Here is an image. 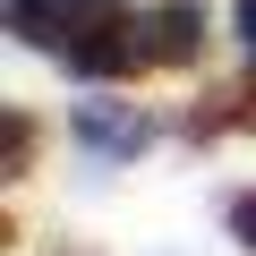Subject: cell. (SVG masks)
<instances>
[{
    "label": "cell",
    "instance_id": "1",
    "mask_svg": "<svg viewBox=\"0 0 256 256\" xmlns=\"http://www.w3.org/2000/svg\"><path fill=\"white\" fill-rule=\"evenodd\" d=\"M68 68L77 77H128V68H146V26H86L68 43Z\"/></svg>",
    "mask_w": 256,
    "mask_h": 256
},
{
    "label": "cell",
    "instance_id": "2",
    "mask_svg": "<svg viewBox=\"0 0 256 256\" xmlns=\"http://www.w3.org/2000/svg\"><path fill=\"white\" fill-rule=\"evenodd\" d=\"M77 137H86L94 154H146V146H154V120H146L137 102H86V111H77Z\"/></svg>",
    "mask_w": 256,
    "mask_h": 256
},
{
    "label": "cell",
    "instance_id": "3",
    "mask_svg": "<svg viewBox=\"0 0 256 256\" xmlns=\"http://www.w3.org/2000/svg\"><path fill=\"white\" fill-rule=\"evenodd\" d=\"M86 9H94V0H9V26L26 43H43V52H68L86 34Z\"/></svg>",
    "mask_w": 256,
    "mask_h": 256
},
{
    "label": "cell",
    "instance_id": "4",
    "mask_svg": "<svg viewBox=\"0 0 256 256\" xmlns=\"http://www.w3.org/2000/svg\"><path fill=\"white\" fill-rule=\"evenodd\" d=\"M196 43H205V18L188 9V0H171V9H154V18H146V60L180 68V60H196Z\"/></svg>",
    "mask_w": 256,
    "mask_h": 256
},
{
    "label": "cell",
    "instance_id": "5",
    "mask_svg": "<svg viewBox=\"0 0 256 256\" xmlns=\"http://www.w3.org/2000/svg\"><path fill=\"white\" fill-rule=\"evenodd\" d=\"M26 154H34V128H26V120H9V171H26Z\"/></svg>",
    "mask_w": 256,
    "mask_h": 256
},
{
    "label": "cell",
    "instance_id": "6",
    "mask_svg": "<svg viewBox=\"0 0 256 256\" xmlns=\"http://www.w3.org/2000/svg\"><path fill=\"white\" fill-rule=\"evenodd\" d=\"M230 230H239V239H248V256H256V196H239V205H230Z\"/></svg>",
    "mask_w": 256,
    "mask_h": 256
},
{
    "label": "cell",
    "instance_id": "7",
    "mask_svg": "<svg viewBox=\"0 0 256 256\" xmlns=\"http://www.w3.org/2000/svg\"><path fill=\"white\" fill-rule=\"evenodd\" d=\"M239 43L256 52V0H239Z\"/></svg>",
    "mask_w": 256,
    "mask_h": 256
},
{
    "label": "cell",
    "instance_id": "8",
    "mask_svg": "<svg viewBox=\"0 0 256 256\" xmlns=\"http://www.w3.org/2000/svg\"><path fill=\"white\" fill-rule=\"evenodd\" d=\"M94 9H111V0H94Z\"/></svg>",
    "mask_w": 256,
    "mask_h": 256
}]
</instances>
